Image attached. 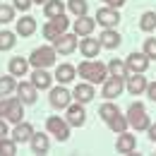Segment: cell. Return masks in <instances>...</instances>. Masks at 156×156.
Here are the masks:
<instances>
[{
    "label": "cell",
    "instance_id": "obj_25",
    "mask_svg": "<svg viewBox=\"0 0 156 156\" xmlns=\"http://www.w3.org/2000/svg\"><path fill=\"white\" fill-rule=\"evenodd\" d=\"M51 149V142H48V135H36L34 132V137H31V151L34 154H46Z\"/></svg>",
    "mask_w": 156,
    "mask_h": 156
},
{
    "label": "cell",
    "instance_id": "obj_23",
    "mask_svg": "<svg viewBox=\"0 0 156 156\" xmlns=\"http://www.w3.org/2000/svg\"><path fill=\"white\" fill-rule=\"evenodd\" d=\"M24 103H22V98H12V103H10V111H7V120L10 122H22V118H24V108H22Z\"/></svg>",
    "mask_w": 156,
    "mask_h": 156
},
{
    "label": "cell",
    "instance_id": "obj_12",
    "mask_svg": "<svg viewBox=\"0 0 156 156\" xmlns=\"http://www.w3.org/2000/svg\"><path fill=\"white\" fill-rule=\"evenodd\" d=\"M101 48H103V46H101V41H98V39H89V36H84V39L79 41V51H82V55L89 58V60L96 58Z\"/></svg>",
    "mask_w": 156,
    "mask_h": 156
},
{
    "label": "cell",
    "instance_id": "obj_31",
    "mask_svg": "<svg viewBox=\"0 0 156 156\" xmlns=\"http://www.w3.org/2000/svg\"><path fill=\"white\" fill-rule=\"evenodd\" d=\"M67 5H70V12H72L75 17H84V15H87V10H89L87 0H70Z\"/></svg>",
    "mask_w": 156,
    "mask_h": 156
},
{
    "label": "cell",
    "instance_id": "obj_37",
    "mask_svg": "<svg viewBox=\"0 0 156 156\" xmlns=\"http://www.w3.org/2000/svg\"><path fill=\"white\" fill-rule=\"evenodd\" d=\"M144 53L149 58H156V39H147L144 41Z\"/></svg>",
    "mask_w": 156,
    "mask_h": 156
},
{
    "label": "cell",
    "instance_id": "obj_16",
    "mask_svg": "<svg viewBox=\"0 0 156 156\" xmlns=\"http://www.w3.org/2000/svg\"><path fill=\"white\" fill-rule=\"evenodd\" d=\"M51 82H53V77L46 72V67H34V72H31V84H34L36 89H51Z\"/></svg>",
    "mask_w": 156,
    "mask_h": 156
},
{
    "label": "cell",
    "instance_id": "obj_34",
    "mask_svg": "<svg viewBox=\"0 0 156 156\" xmlns=\"http://www.w3.org/2000/svg\"><path fill=\"white\" fill-rule=\"evenodd\" d=\"M12 20H15V5H2L0 2V24H7Z\"/></svg>",
    "mask_w": 156,
    "mask_h": 156
},
{
    "label": "cell",
    "instance_id": "obj_5",
    "mask_svg": "<svg viewBox=\"0 0 156 156\" xmlns=\"http://www.w3.org/2000/svg\"><path fill=\"white\" fill-rule=\"evenodd\" d=\"M53 48L58 51L60 55L75 53V48H77V34H60L58 39L53 41Z\"/></svg>",
    "mask_w": 156,
    "mask_h": 156
},
{
    "label": "cell",
    "instance_id": "obj_13",
    "mask_svg": "<svg viewBox=\"0 0 156 156\" xmlns=\"http://www.w3.org/2000/svg\"><path fill=\"white\" fill-rule=\"evenodd\" d=\"M94 96H96V94H94V84H91V82L77 84V87L72 89V98H75V101H79V103H89Z\"/></svg>",
    "mask_w": 156,
    "mask_h": 156
},
{
    "label": "cell",
    "instance_id": "obj_27",
    "mask_svg": "<svg viewBox=\"0 0 156 156\" xmlns=\"http://www.w3.org/2000/svg\"><path fill=\"white\" fill-rule=\"evenodd\" d=\"M127 125H130V122H127V115H120V113H115V115L108 120V127H111L115 135L125 132V130H127Z\"/></svg>",
    "mask_w": 156,
    "mask_h": 156
},
{
    "label": "cell",
    "instance_id": "obj_22",
    "mask_svg": "<svg viewBox=\"0 0 156 156\" xmlns=\"http://www.w3.org/2000/svg\"><path fill=\"white\" fill-rule=\"evenodd\" d=\"M43 15H46L48 20H55V17H60V15H65L62 0H48V2L43 5Z\"/></svg>",
    "mask_w": 156,
    "mask_h": 156
},
{
    "label": "cell",
    "instance_id": "obj_29",
    "mask_svg": "<svg viewBox=\"0 0 156 156\" xmlns=\"http://www.w3.org/2000/svg\"><path fill=\"white\" fill-rule=\"evenodd\" d=\"M15 89H17V84H15V75H10V77H0V98L10 96Z\"/></svg>",
    "mask_w": 156,
    "mask_h": 156
},
{
    "label": "cell",
    "instance_id": "obj_41",
    "mask_svg": "<svg viewBox=\"0 0 156 156\" xmlns=\"http://www.w3.org/2000/svg\"><path fill=\"white\" fill-rule=\"evenodd\" d=\"M103 2H106V5H108V7H122V5H125V0H103Z\"/></svg>",
    "mask_w": 156,
    "mask_h": 156
},
{
    "label": "cell",
    "instance_id": "obj_18",
    "mask_svg": "<svg viewBox=\"0 0 156 156\" xmlns=\"http://www.w3.org/2000/svg\"><path fill=\"white\" fill-rule=\"evenodd\" d=\"M36 87L31 84V82H20L17 84V94H20V98H22V103H34L36 101Z\"/></svg>",
    "mask_w": 156,
    "mask_h": 156
},
{
    "label": "cell",
    "instance_id": "obj_24",
    "mask_svg": "<svg viewBox=\"0 0 156 156\" xmlns=\"http://www.w3.org/2000/svg\"><path fill=\"white\" fill-rule=\"evenodd\" d=\"M36 31V20L34 17H22V20H17V34L20 36H31Z\"/></svg>",
    "mask_w": 156,
    "mask_h": 156
},
{
    "label": "cell",
    "instance_id": "obj_4",
    "mask_svg": "<svg viewBox=\"0 0 156 156\" xmlns=\"http://www.w3.org/2000/svg\"><path fill=\"white\" fill-rule=\"evenodd\" d=\"M46 130H48L51 135H55L60 142H65V139L70 137V122L62 120L60 115H51L48 120H46Z\"/></svg>",
    "mask_w": 156,
    "mask_h": 156
},
{
    "label": "cell",
    "instance_id": "obj_6",
    "mask_svg": "<svg viewBox=\"0 0 156 156\" xmlns=\"http://www.w3.org/2000/svg\"><path fill=\"white\" fill-rule=\"evenodd\" d=\"M65 111H67V118H65V120H67V122H70L72 127H82V125L87 122L84 103H79V101H77V103H70V106H67Z\"/></svg>",
    "mask_w": 156,
    "mask_h": 156
},
{
    "label": "cell",
    "instance_id": "obj_43",
    "mask_svg": "<svg viewBox=\"0 0 156 156\" xmlns=\"http://www.w3.org/2000/svg\"><path fill=\"white\" fill-rule=\"evenodd\" d=\"M149 139L156 142V122H154V125H149Z\"/></svg>",
    "mask_w": 156,
    "mask_h": 156
},
{
    "label": "cell",
    "instance_id": "obj_38",
    "mask_svg": "<svg viewBox=\"0 0 156 156\" xmlns=\"http://www.w3.org/2000/svg\"><path fill=\"white\" fill-rule=\"evenodd\" d=\"M10 103H12V98H10V96L0 98V118L7 115V111H10Z\"/></svg>",
    "mask_w": 156,
    "mask_h": 156
},
{
    "label": "cell",
    "instance_id": "obj_19",
    "mask_svg": "<svg viewBox=\"0 0 156 156\" xmlns=\"http://www.w3.org/2000/svg\"><path fill=\"white\" fill-rule=\"evenodd\" d=\"M108 75H111V77L127 79V77H130V67H127V62H122V60L113 58L111 62H108Z\"/></svg>",
    "mask_w": 156,
    "mask_h": 156
},
{
    "label": "cell",
    "instance_id": "obj_40",
    "mask_svg": "<svg viewBox=\"0 0 156 156\" xmlns=\"http://www.w3.org/2000/svg\"><path fill=\"white\" fill-rule=\"evenodd\" d=\"M147 96L151 98V101H156V82H149V84H147Z\"/></svg>",
    "mask_w": 156,
    "mask_h": 156
},
{
    "label": "cell",
    "instance_id": "obj_44",
    "mask_svg": "<svg viewBox=\"0 0 156 156\" xmlns=\"http://www.w3.org/2000/svg\"><path fill=\"white\" fill-rule=\"evenodd\" d=\"M34 2H36V5H46L48 0H34Z\"/></svg>",
    "mask_w": 156,
    "mask_h": 156
},
{
    "label": "cell",
    "instance_id": "obj_10",
    "mask_svg": "<svg viewBox=\"0 0 156 156\" xmlns=\"http://www.w3.org/2000/svg\"><path fill=\"white\" fill-rule=\"evenodd\" d=\"M70 101H72V94H70L65 87L51 89V106H53V108H67Z\"/></svg>",
    "mask_w": 156,
    "mask_h": 156
},
{
    "label": "cell",
    "instance_id": "obj_1",
    "mask_svg": "<svg viewBox=\"0 0 156 156\" xmlns=\"http://www.w3.org/2000/svg\"><path fill=\"white\" fill-rule=\"evenodd\" d=\"M77 72H79V77H84L87 82H91V84H103L108 79V65L87 58L84 62H79Z\"/></svg>",
    "mask_w": 156,
    "mask_h": 156
},
{
    "label": "cell",
    "instance_id": "obj_30",
    "mask_svg": "<svg viewBox=\"0 0 156 156\" xmlns=\"http://www.w3.org/2000/svg\"><path fill=\"white\" fill-rule=\"evenodd\" d=\"M139 29L142 31H154L156 29V12H144L139 20Z\"/></svg>",
    "mask_w": 156,
    "mask_h": 156
},
{
    "label": "cell",
    "instance_id": "obj_11",
    "mask_svg": "<svg viewBox=\"0 0 156 156\" xmlns=\"http://www.w3.org/2000/svg\"><path fill=\"white\" fill-rule=\"evenodd\" d=\"M135 147H137V139H135V135H130L127 130L118 135V142H115V149H118V154H132V151H135Z\"/></svg>",
    "mask_w": 156,
    "mask_h": 156
},
{
    "label": "cell",
    "instance_id": "obj_32",
    "mask_svg": "<svg viewBox=\"0 0 156 156\" xmlns=\"http://www.w3.org/2000/svg\"><path fill=\"white\" fill-rule=\"evenodd\" d=\"M15 43H17V39L12 31H0V51H12Z\"/></svg>",
    "mask_w": 156,
    "mask_h": 156
},
{
    "label": "cell",
    "instance_id": "obj_14",
    "mask_svg": "<svg viewBox=\"0 0 156 156\" xmlns=\"http://www.w3.org/2000/svg\"><path fill=\"white\" fill-rule=\"evenodd\" d=\"M31 137H34V127L29 125V122H15V130H12V139L17 142V144H24V142H31Z\"/></svg>",
    "mask_w": 156,
    "mask_h": 156
},
{
    "label": "cell",
    "instance_id": "obj_28",
    "mask_svg": "<svg viewBox=\"0 0 156 156\" xmlns=\"http://www.w3.org/2000/svg\"><path fill=\"white\" fill-rule=\"evenodd\" d=\"M0 154L2 156H15L17 154V142L12 137H0Z\"/></svg>",
    "mask_w": 156,
    "mask_h": 156
},
{
    "label": "cell",
    "instance_id": "obj_7",
    "mask_svg": "<svg viewBox=\"0 0 156 156\" xmlns=\"http://www.w3.org/2000/svg\"><path fill=\"white\" fill-rule=\"evenodd\" d=\"M96 22L101 24V27H106V29H113V27H118V22H120V15H118L115 7H101L96 12Z\"/></svg>",
    "mask_w": 156,
    "mask_h": 156
},
{
    "label": "cell",
    "instance_id": "obj_20",
    "mask_svg": "<svg viewBox=\"0 0 156 156\" xmlns=\"http://www.w3.org/2000/svg\"><path fill=\"white\" fill-rule=\"evenodd\" d=\"M98 41H101V46L103 48H118L120 46V34H118L115 29H103V34L98 36Z\"/></svg>",
    "mask_w": 156,
    "mask_h": 156
},
{
    "label": "cell",
    "instance_id": "obj_15",
    "mask_svg": "<svg viewBox=\"0 0 156 156\" xmlns=\"http://www.w3.org/2000/svg\"><path fill=\"white\" fill-rule=\"evenodd\" d=\"M147 77H142V72H132L130 77H127V91L132 94V96H139L142 91H147Z\"/></svg>",
    "mask_w": 156,
    "mask_h": 156
},
{
    "label": "cell",
    "instance_id": "obj_2",
    "mask_svg": "<svg viewBox=\"0 0 156 156\" xmlns=\"http://www.w3.org/2000/svg\"><path fill=\"white\" fill-rule=\"evenodd\" d=\"M55 55H58V51H55L53 46H41V48H34V51H31L29 62H31L34 67H51V65L55 62Z\"/></svg>",
    "mask_w": 156,
    "mask_h": 156
},
{
    "label": "cell",
    "instance_id": "obj_42",
    "mask_svg": "<svg viewBox=\"0 0 156 156\" xmlns=\"http://www.w3.org/2000/svg\"><path fill=\"white\" fill-rule=\"evenodd\" d=\"M0 137H7V122H5V118H0Z\"/></svg>",
    "mask_w": 156,
    "mask_h": 156
},
{
    "label": "cell",
    "instance_id": "obj_9",
    "mask_svg": "<svg viewBox=\"0 0 156 156\" xmlns=\"http://www.w3.org/2000/svg\"><path fill=\"white\" fill-rule=\"evenodd\" d=\"M149 60H151V58L142 51V53H130L125 62H127L130 72H142V75H144V72H147V67H149Z\"/></svg>",
    "mask_w": 156,
    "mask_h": 156
},
{
    "label": "cell",
    "instance_id": "obj_35",
    "mask_svg": "<svg viewBox=\"0 0 156 156\" xmlns=\"http://www.w3.org/2000/svg\"><path fill=\"white\" fill-rule=\"evenodd\" d=\"M43 36H46L48 41H55V39L60 36V31L55 29V24H53V22H48V24H43Z\"/></svg>",
    "mask_w": 156,
    "mask_h": 156
},
{
    "label": "cell",
    "instance_id": "obj_26",
    "mask_svg": "<svg viewBox=\"0 0 156 156\" xmlns=\"http://www.w3.org/2000/svg\"><path fill=\"white\" fill-rule=\"evenodd\" d=\"M27 70H29V60H24V58H12V60H10V75L24 77Z\"/></svg>",
    "mask_w": 156,
    "mask_h": 156
},
{
    "label": "cell",
    "instance_id": "obj_36",
    "mask_svg": "<svg viewBox=\"0 0 156 156\" xmlns=\"http://www.w3.org/2000/svg\"><path fill=\"white\" fill-rule=\"evenodd\" d=\"M53 24H55V29H58L60 34H65V29L70 27V22H67V17L65 15H60V17H55V20H51Z\"/></svg>",
    "mask_w": 156,
    "mask_h": 156
},
{
    "label": "cell",
    "instance_id": "obj_3",
    "mask_svg": "<svg viewBox=\"0 0 156 156\" xmlns=\"http://www.w3.org/2000/svg\"><path fill=\"white\" fill-rule=\"evenodd\" d=\"M127 122L135 127L137 132H139V130H149L151 120H149L147 111H144V106H142L139 101H137V103H132V106L127 108Z\"/></svg>",
    "mask_w": 156,
    "mask_h": 156
},
{
    "label": "cell",
    "instance_id": "obj_21",
    "mask_svg": "<svg viewBox=\"0 0 156 156\" xmlns=\"http://www.w3.org/2000/svg\"><path fill=\"white\" fill-rule=\"evenodd\" d=\"M77 75V67H72V65H67V62H62L58 65V70H55V79H58L60 84H67V82H72Z\"/></svg>",
    "mask_w": 156,
    "mask_h": 156
},
{
    "label": "cell",
    "instance_id": "obj_39",
    "mask_svg": "<svg viewBox=\"0 0 156 156\" xmlns=\"http://www.w3.org/2000/svg\"><path fill=\"white\" fill-rule=\"evenodd\" d=\"M31 2H34V0H15V7L22 10V12H27V10L31 7Z\"/></svg>",
    "mask_w": 156,
    "mask_h": 156
},
{
    "label": "cell",
    "instance_id": "obj_8",
    "mask_svg": "<svg viewBox=\"0 0 156 156\" xmlns=\"http://www.w3.org/2000/svg\"><path fill=\"white\" fill-rule=\"evenodd\" d=\"M122 89H125V84H122V79H120V77H111V75H108V79L103 82V89H101V96H106L108 101H113L115 96H120V94H122Z\"/></svg>",
    "mask_w": 156,
    "mask_h": 156
},
{
    "label": "cell",
    "instance_id": "obj_17",
    "mask_svg": "<svg viewBox=\"0 0 156 156\" xmlns=\"http://www.w3.org/2000/svg\"><path fill=\"white\" fill-rule=\"evenodd\" d=\"M94 27H96V17L91 20V17H77L75 20V34L77 36H89L91 31H94Z\"/></svg>",
    "mask_w": 156,
    "mask_h": 156
},
{
    "label": "cell",
    "instance_id": "obj_33",
    "mask_svg": "<svg viewBox=\"0 0 156 156\" xmlns=\"http://www.w3.org/2000/svg\"><path fill=\"white\" fill-rule=\"evenodd\" d=\"M115 113H120V111H118L115 103H111V101H108V103H103V106L98 108V115H101V120H106V122L115 115Z\"/></svg>",
    "mask_w": 156,
    "mask_h": 156
}]
</instances>
